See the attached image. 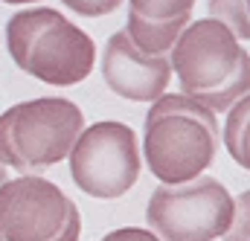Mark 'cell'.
<instances>
[{
  "label": "cell",
  "mask_w": 250,
  "mask_h": 241,
  "mask_svg": "<svg viewBox=\"0 0 250 241\" xmlns=\"http://www.w3.org/2000/svg\"><path fill=\"white\" fill-rule=\"evenodd\" d=\"M169 64L178 73L181 93L215 111H230L250 93V53L242 41L215 18L189 20Z\"/></svg>",
  "instance_id": "obj_1"
},
{
  "label": "cell",
  "mask_w": 250,
  "mask_h": 241,
  "mask_svg": "<svg viewBox=\"0 0 250 241\" xmlns=\"http://www.w3.org/2000/svg\"><path fill=\"white\" fill-rule=\"evenodd\" d=\"M215 114L184 93H163L151 102L143 128V157L160 183L201 178L218 151Z\"/></svg>",
  "instance_id": "obj_2"
},
{
  "label": "cell",
  "mask_w": 250,
  "mask_h": 241,
  "mask_svg": "<svg viewBox=\"0 0 250 241\" xmlns=\"http://www.w3.org/2000/svg\"><path fill=\"white\" fill-rule=\"evenodd\" d=\"M6 47L23 73L53 87L84 81L96 64L93 38L50 6L12 15L6 23Z\"/></svg>",
  "instance_id": "obj_3"
},
{
  "label": "cell",
  "mask_w": 250,
  "mask_h": 241,
  "mask_svg": "<svg viewBox=\"0 0 250 241\" xmlns=\"http://www.w3.org/2000/svg\"><path fill=\"white\" fill-rule=\"evenodd\" d=\"M84 131L82 111L62 96L21 102L0 114V163L21 175H38L70 157Z\"/></svg>",
  "instance_id": "obj_4"
},
{
  "label": "cell",
  "mask_w": 250,
  "mask_h": 241,
  "mask_svg": "<svg viewBox=\"0 0 250 241\" xmlns=\"http://www.w3.org/2000/svg\"><path fill=\"white\" fill-rule=\"evenodd\" d=\"M146 221L160 241H215L230 230L233 195L215 178L160 183L146 206Z\"/></svg>",
  "instance_id": "obj_5"
},
{
  "label": "cell",
  "mask_w": 250,
  "mask_h": 241,
  "mask_svg": "<svg viewBox=\"0 0 250 241\" xmlns=\"http://www.w3.org/2000/svg\"><path fill=\"white\" fill-rule=\"evenodd\" d=\"M73 183L99 201L123 198L140 181V148L137 134L125 122H93L70 148Z\"/></svg>",
  "instance_id": "obj_6"
},
{
  "label": "cell",
  "mask_w": 250,
  "mask_h": 241,
  "mask_svg": "<svg viewBox=\"0 0 250 241\" xmlns=\"http://www.w3.org/2000/svg\"><path fill=\"white\" fill-rule=\"evenodd\" d=\"M76 203L41 175L9 178L0 186V241H53Z\"/></svg>",
  "instance_id": "obj_7"
},
{
  "label": "cell",
  "mask_w": 250,
  "mask_h": 241,
  "mask_svg": "<svg viewBox=\"0 0 250 241\" xmlns=\"http://www.w3.org/2000/svg\"><path fill=\"white\" fill-rule=\"evenodd\" d=\"M102 79L105 84L131 102H154L166 93V84L172 79L169 56H151L143 53L128 32L120 29L108 38L102 53Z\"/></svg>",
  "instance_id": "obj_8"
},
{
  "label": "cell",
  "mask_w": 250,
  "mask_h": 241,
  "mask_svg": "<svg viewBox=\"0 0 250 241\" xmlns=\"http://www.w3.org/2000/svg\"><path fill=\"white\" fill-rule=\"evenodd\" d=\"M189 26V15L187 18H178V20H163V23H151V20H143L137 15L128 12V38L143 50V53H151V56H169V50L175 47V41L181 38V32Z\"/></svg>",
  "instance_id": "obj_9"
},
{
  "label": "cell",
  "mask_w": 250,
  "mask_h": 241,
  "mask_svg": "<svg viewBox=\"0 0 250 241\" xmlns=\"http://www.w3.org/2000/svg\"><path fill=\"white\" fill-rule=\"evenodd\" d=\"M224 148L227 154L250 172V93L242 96L224 120Z\"/></svg>",
  "instance_id": "obj_10"
},
{
  "label": "cell",
  "mask_w": 250,
  "mask_h": 241,
  "mask_svg": "<svg viewBox=\"0 0 250 241\" xmlns=\"http://www.w3.org/2000/svg\"><path fill=\"white\" fill-rule=\"evenodd\" d=\"M209 18L221 20L239 41H250V9L248 0H207Z\"/></svg>",
  "instance_id": "obj_11"
},
{
  "label": "cell",
  "mask_w": 250,
  "mask_h": 241,
  "mask_svg": "<svg viewBox=\"0 0 250 241\" xmlns=\"http://www.w3.org/2000/svg\"><path fill=\"white\" fill-rule=\"evenodd\" d=\"M131 15L151 20V23H163V20H178L192 15L195 0H128Z\"/></svg>",
  "instance_id": "obj_12"
},
{
  "label": "cell",
  "mask_w": 250,
  "mask_h": 241,
  "mask_svg": "<svg viewBox=\"0 0 250 241\" xmlns=\"http://www.w3.org/2000/svg\"><path fill=\"white\" fill-rule=\"evenodd\" d=\"M224 241H250V189L233 198V221L230 230L221 236Z\"/></svg>",
  "instance_id": "obj_13"
},
{
  "label": "cell",
  "mask_w": 250,
  "mask_h": 241,
  "mask_svg": "<svg viewBox=\"0 0 250 241\" xmlns=\"http://www.w3.org/2000/svg\"><path fill=\"white\" fill-rule=\"evenodd\" d=\"M67 9H73L76 15H84V18H99V15H108L114 12L123 0H62Z\"/></svg>",
  "instance_id": "obj_14"
},
{
  "label": "cell",
  "mask_w": 250,
  "mask_h": 241,
  "mask_svg": "<svg viewBox=\"0 0 250 241\" xmlns=\"http://www.w3.org/2000/svg\"><path fill=\"white\" fill-rule=\"evenodd\" d=\"M102 241H160L154 230H143V227H120L114 233H108Z\"/></svg>",
  "instance_id": "obj_15"
},
{
  "label": "cell",
  "mask_w": 250,
  "mask_h": 241,
  "mask_svg": "<svg viewBox=\"0 0 250 241\" xmlns=\"http://www.w3.org/2000/svg\"><path fill=\"white\" fill-rule=\"evenodd\" d=\"M79 233H82V215H79V209H73L67 224H64V230L53 241H79Z\"/></svg>",
  "instance_id": "obj_16"
},
{
  "label": "cell",
  "mask_w": 250,
  "mask_h": 241,
  "mask_svg": "<svg viewBox=\"0 0 250 241\" xmlns=\"http://www.w3.org/2000/svg\"><path fill=\"white\" fill-rule=\"evenodd\" d=\"M9 181V175H6V166H3V163H0V186H3V183Z\"/></svg>",
  "instance_id": "obj_17"
},
{
  "label": "cell",
  "mask_w": 250,
  "mask_h": 241,
  "mask_svg": "<svg viewBox=\"0 0 250 241\" xmlns=\"http://www.w3.org/2000/svg\"><path fill=\"white\" fill-rule=\"evenodd\" d=\"M3 3H35V0H3Z\"/></svg>",
  "instance_id": "obj_18"
}]
</instances>
